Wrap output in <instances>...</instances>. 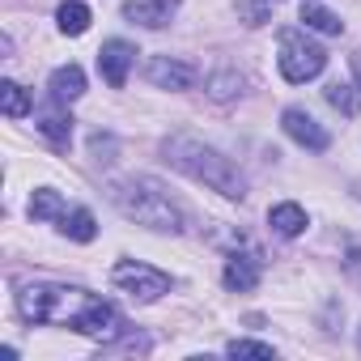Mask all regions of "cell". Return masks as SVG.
Masks as SVG:
<instances>
[{"label":"cell","instance_id":"obj_1","mask_svg":"<svg viewBox=\"0 0 361 361\" xmlns=\"http://www.w3.org/2000/svg\"><path fill=\"white\" fill-rule=\"evenodd\" d=\"M18 310H22L26 323H56V327H73L81 336H94V340H106V336L119 331L115 306L94 298L81 285H51V281L22 285L18 289Z\"/></svg>","mask_w":361,"mask_h":361},{"label":"cell","instance_id":"obj_2","mask_svg":"<svg viewBox=\"0 0 361 361\" xmlns=\"http://www.w3.org/2000/svg\"><path fill=\"white\" fill-rule=\"evenodd\" d=\"M161 153H166V161H170L174 170H183L188 178H196V183L221 192L226 200H243V196H247L243 170H238L226 153H217L213 145H204V140H196V136H188V132H174V136L161 140Z\"/></svg>","mask_w":361,"mask_h":361},{"label":"cell","instance_id":"obj_3","mask_svg":"<svg viewBox=\"0 0 361 361\" xmlns=\"http://www.w3.org/2000/svg\"><path fill=\"white\" fill-rule=\"evenodd\" d=\"M111 204L136 221V226H149V230H161V234H178L188 221H183V209H178L153 178H123V183H111Z\"/></svg>","mask_w":361,"mask_h":361},{"label":"cell","instance_id":"obj_4","mask_svg":"<svg viewBox=\"0 0 361 361\" xmlns=\"http://www.w3.org/2000/svg\"><path fill=\"white\" fill-rule=\"evenodd\" d=\"M276 47H281V56H276L281 77H285V81H293V85L314 81V77L327 68V51H323L314 39H306L302 30H281Z\"/></svg>","mask_w":361,"mask_h":361},{"label":"cell","instance_id":"obj_5","mask_svg":"<svg viewBox=\"0 0 361 361\" xmlns=\"http://www.w3.org/2000/svg\"><path fill=\"white\" fill-rule=\"evenodd\" d=\"M111 285L123 289V293L136 298V302H157L161 293H170V276L157 272L153 264H140V259L115 264V268H111Z\"/></svg>","mask_w":361,"mask_h":361},{"label":"cell","instance_id":"obj_6","mask_svg":"<svg viewBox=\"0 0 361 361\" xmlns=\"http://www.w3.org/2000/svg\"><path fill=\"white\" fill-rule=\"evenodd\" d=\"M281 128L302 145V149H310V153H323L327 145H331V136H327V128L310 115V111H302V106H289L285 115H281Z\"/></svg>","mask_w":361,"mask_h":361},{"label":"cell","instance_id":"obj_7","mask_svg":"<svg viewBox=\"0 0 361 361\" xmlns=\"http://www.w3.org/2000/svg\"><path fill=\"white\" fill-rule=\"evenodd\" d=\"M132 64H136V47H132V43H123V39L102 43V51H98V73H102V81H106L111 90H123Z\"/></svg>","mask_w":361,"mask_h":361},{"label":"cell","instance_id":"obj_8","mask_svg":"<svg viewBox=\"0 0 361 361\" xmlns=\"http://www.w3.org/2000/svg\"><path fill=\"white\" fill-rule=\"evenodd\" d=\"M145 77L157 90H192L196 85V68L183 64V60H170V56H153L149 68H145Z\"/></svg>","mask_w":361,"mask_h":361},{"label":"cell","instance_id":"obj_9","mask_svg":"<svg viewBox=\"0 0 361 361\" xmlns=\"http://www.w3.org/2000/svg\"><path fill=\"white\" fill-rule=\"evenodd\" d=\"M174 9H178V0H128V5H123V18H128V22H140V26H149V30H161V26L174 18Z\"/></svg>","mask_w":361,"mask_h":361},{"label":"cell","instance_id":"obj_10","mask_svg":"<svg viewBox=\"0 0 361 361\" xmlns=\"http://www.w3.org/2000/svg\"><path fill=\"white\" fill-rule=\"evenodd\" d=\"M35 119H39V132H43L56 149H68V140H73V115L60 111V98H56V106L35 111Z\"/></svg>","mask_w":361,"mask_h":361},{"label":"cell","instance_id":"obj_11","mask_svg":"<svg viewBox=\"0 0 361 361\" xmlns=\"http://www.w3.org/2000/svg\"><path fill=\"white\" fill-rule=\"evenodd\" d=\"M221 276H226V289L247 293V289H255V285H259V259H255V255H230Z\"/></svg>","mask_w":361,"mask_h":361},{"label":"cell","instance_id":"obj_12","mask_svg":"<svg viewBox=\"0 0 361 361\" xmlns=\"http://www.w3.org/2000/svg\"><path fill=\"white\" fill-rule=\"evenodd\" d=\"M81 94H85V73H81L77 64H64V68L51 73V98H60V102H77Z\"/></svg>","mask_w":361,"mask_h":361},{"label":"cell","instance_id":"obj_13","mask_svg":"<svg viewBox=\"0 0 361 361\" xmlns=\"http://www.w3.org/2000/svg\"><path fill=\"white\" fill-rule=\"evenodd\" d=\"M268 226H272L281 238H298V234L306 230V209H302V204H276V209L268 213Z\"/></svg>","mask_w":361,"mask_h":361},{"label":"cell","instance_id":"obj_14","mask_svg":"<svg viewBox=\"0 0 361 361\" xmlns=\"http://www.w3.org/2000/svg\"><path fill=\"white\" fill-rule=\"evenodd\" d=\"M30 217H35V221H64V200H60V192L39 188V192L30 196Z\"/></svg>","mask_w":361,"mask_h":361},{"label":"cell","instance_id":"obj_15","mask_svg":"<svg viewBox=\"0 0 361 361\" xmlns=\"http://www.w3.org/2000/svg\"><path fill=\"white\" fill-rule=\"evenodd\" d=\"M73 243H94L98 238V221H94V213L90 209H73V213H64V226H60Z\"/></svg>","mask_w":361,"mask_h":361},{"label":"cell","instance_id":"obj_16","mask_svg":"<svg viewBox=\"0 0 361 361\" xmlns=\"http://www.w3.org/2000/svg\"><path fill=\"white\" fill-rule=\"evenodd\" d=\"M56 22H60V30H64V35H73V39H77V35H85V30H90V9L81 5V0H64V5L56 9Z\"/></svg>","mask_w":361,"mask_h":361},{"label":"cell","instance_id":"obj_17","mask_svg":"<svg viewBox=\"0 0 361 361\" xmlns=\"http://www.w3.org/2000/svg\"><path fill=\"white\" fill-rule=\"evenodd\" d=\"M0 111H5L9 119H22L30 111V94L18 81H0Z\"/></svg>","mask_w":361,"mask_h":361},{"label":"cell","instance_id":"obj_18","mask_svg":"<svg viewBox=\"0 0 361 361\" xmlns=\"http://www.w3.org/2000/svg\"><path fill=\"white\" fill-rule=\"evenodd\" d=\"M323 98H327V102H331L340 115H348V119L361 111V94H357L353 85H344V81H331V85L323 90Z\"/></svg>","mask_w":361,"mask_h":361},{"label":"cell","instance_id":"obj_19","mask_svg":"<svg viewBox=\"0 0 361 361\" xmlns=\"http://www.w3.org/2000/svg\"><path fill=\"white\" fill-rule=\"evenodd\" d=\"M302 22H306V30H319V35H340L344 30V22L331 9H319V5H302Z\"/></svg>","mask_w":361,"mask_h":361},{"label":"cell","instance_id":"obj_20","mask_svg":"<svg viewBox=\"0 0 361 361\" xmlns=\"http://www.w3.org/2000/svg\"><path fill=\"white\" fill-rule=\"evenodd\" d=\"M226 353L230 357H259V361H272L276 357V348L272 344H259V340H230Z\"/></svg>","mask_w":361,"mask_h":361},{"label":"cell","instance_id":"obj_21","mask_svg":"<svg viewBox=\"0 0 361 361\" xmlns=\"http://www.w3.org/2000/svg\"><path fill=\"white\" fill-rule=\"evenodd\" d=\"M238 90H243V77H234V73H221V77H213V98H217V102L234 98Z\"/></svg>","mask_w":361,"mask_h":361},{"label":"cell","instance_id":"obj_22","mask_svg":"<svg viewBox=\"0 0 361 361\" xmlns=\"http://www.w3.org/2000/svg\"><path fill=\"white\" fill-rule=\"evenodd\" d=\"M344 268H348V272L361 281V251H357V247H348V259H344Z\"/></svg>","mask_w":361,"mask_h":361},{"label":"cell","instance_id":"obj_23","mask_svg":"<svg viewBox=\"0 0 361 361\" xmlns=\"http://www.w3.org/2000/svg\"><path fill=\"white\" fill-rule=\"evenodd\" d=\"M353 73H357V81H361V51H353Z\"/></svg>","mask_w":361,"mask_h":361}]
</instances>
